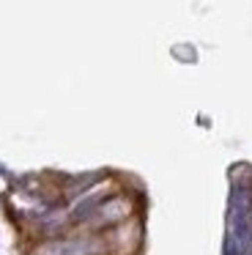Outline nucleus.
Masks as SVG:
<instances>
[{
  "label": "nucleus",
  "mask_w": 252,
  "mask_h": 255,
  "mask_svg": "<svg viewBox=\"0 0 252 255\" xmlns=\"http://www.w3.org/2000/svg\"><path fill=\"white\" fill-rule=\"evenodd\" d=\"M126 214H129V203H126V200H118V198L104 200L96 211V217L102 222H118V220H124Z\"/></svg>",
  "instance_id": "f257e3e1"
},
{
  "label": "nucleus",
  "mask_w": 252,
  "mask_h": 255,
  "mask_svg": "<svg viewBox=\"0 0 252 255\" xmlns=\"http://www.w3.org/2000/svg\"><path fill=\"white\" fill-rule=\"evenodd\" d=\"M250 255H252V250H250Z\"/></svg>",
  "instance_id": "f03ea898"
}]
</instances>
